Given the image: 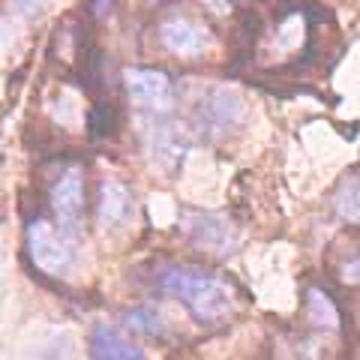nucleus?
<instances>
[{
  "mask_svg": "<svg viewBox=\"0 0 360 360\" xmlns=\"http://www.w3.org/2000/svg\"><path fill=\"white\" fill-rule=\"evenodd\" d=\"M342 283H348V285H357L360 283V252H354V255H348V262L342 264Z\"/></svg>",
  "mask_w": 360,
  "mask_h": 360,
  "instance_id": "4468645a",
  "label": "nucleus"
},
{
  "mask_svg": "<svg viewBox=\"0 0 360 360\" xmlns=\"http://www.w3.org/2000/svg\"><path fill=\"white\" fill-rule=\"evenodd\" d=\"M87 129L94 139H103V135H111L115 132V108L105 105V103H99L90 108V115H87Z\"/></svg>",
  "mask_w": 360,
  "mask_h": 360,
  "instance_id": "ddd939ff",
  "label": "nucleus"
},
{
  "mask_svg": "<svg viewBox=\"0 0 360 360\" xmlns=\"http://www.w3.org/2000/svg\"><path fill=\"white\" fill-rule=\"evenodd\" d=\"M129 205H132L129 186L123 184L120 177H103V184H99V198H96V225L103 231L117 229V225L127 219Z\"/></svg>",
  "mask_w": 360,
  "mask_h": 360,
  "instance_id": "0eeeda50",
  "label": "nucleus"
},
{
  "mask_svg": "<svg viewBox=\"0 0 360 360\" xmlns=\"http://www.w3.org/2000/svg\"><path fill=\"white\" fill-rule=\"evenodd\" d=\"M243 115H246L243 99L234 94V90L217 87V90H207L205 99L198 103L195 123H198L201 132L210 135V139H222V135L240 129Z\"/></svg>",
  "mask_w": 360,
  "mask_h": 360,
  "instance_id": "20e7f679",
  "label": "nucleus"
},
{
  "mask_svg": "<svg viewBox=\"0 0 360 360\" xmlns=\"http://www.w3.org/2000/svg\"><path fill=\"white\" fill-rule=\"evenodd\" d=\"M27 258L33 267L45 276H66L75 264V246L72 234H66L60 225H51L49 219H30L25 231Z\"/></svg>",
  "mask_w": 360,
  "mask_h": 360,
  "instance_id": "f03ea898",
  "label": "nucleus"
},
{
  "mask_svg": "<svg viewBox=\"0 0 360 360\" xmlns=\"http://www.w3.org/2000/svg\"><path fill=\"white\" fill-rule=\"evenodd\" d=\"M150 4H160V0H150Z\"/></svg>",
  "mask_w": 360,
  "mask_h": 360,
  "instance_id": "dca6fc26",
  "label": "nucleus"
},
{
  "mask_svg": "<svg viewBox=\"0 0 360 360\" xmlns=\"http://www.w3.org/2000/svg\"><path fill=\"white\" fill-rule=\"evenodd\" d=\"M336 210L340 217L360 225V172L342 180V186L336 189Z\"/></svg>",
  "mask_w": 360,
  "mask_h": 360,
  "instance_id": "9b49d317",
  "label": "nucleus"
},
{
  "mask_svg": "<svg viewBox=\"0 0 360 360\" xmlns=\"http://www.w3.org/2000/svg\"><path fill=\"white\" fill-rule=\"evenodd\" d=\"M49 198L54 207L58 225L75 238V231L82 229V217H84V172L82 165H63L58 174L51 177L49 186Z\"/></svg>",
  "mask_w": 360,
  "mask_h": 360,
  "instance_id": "7ed1b4c3",
  "label": "nucleus"
},
{
  "mask_svg": "<svg viewBox=\"0 0 360 360\" xmlns=\"http://www.w3.org/2000/svg\"><path fill=\"white\" fill-rule=\"evenodd\" d=\"M156 285L177 297L198 324H217L231 309V291L217 276L193 264H162L156 267Z\"/></svg>",
  "mask_w": 360,
  "mask_h": 360,
  "instance_id": "f257e3e1",
  "label": "nucleus"
},
{
  "mask_svg": "<svg viewBox=\"0 0 360 360\" xmlns=\"http://www.w3.org/2000/svg\"><path fill=\"white\" fill-rule=\"evenodd\" d=\"M111 4H115V0H90V13H94V15H105L111 9Z\"/></svg>",
  "mask_w": 360,
  "mask_h": 360,
  "instance_id": "2eb2a0df",
  "label": "nucleus"
},
{
  "mask_svg": "<svg viewBox=\"0 0 360 360\" xmlns=\"http://www.w3.org/2000/svg\"><path fill=\"white\" fill-rule=\"evenodd\" d=\"M123 321H127V328L135 330V333H144V336H162V321L160 315L148 307H135L123 315Z\"/></svg>",
  "mask_w": 360,
  "mask_h": 360,
  "instance_id": "f8f14e48",
  "label": "nucleus"
},
{
  "mask_svg": "<svg viewBox=\"0 0 360 360\" xmlns=\"http://www.w3.org/2000/svg\"><path fill=\"white\" fill-rule=\"evenodd\" d=\"M90 360H144V352L111 324H96L87 340Z\"/></svg>",
  "mask_w": 360,
  "mask_h": 360,
  "instance_id": "6e6552de",
  "label": "nucleus"
},
{
  "mask_svg": "<svg viewBox=\"0 0 360 360\" xmlns=\"http://www.w3.org/2000/svg\"><path fill=\"white\" fill-rule=\"evenodd\" d=\"M186 231L193 234L198 246H207V250H225L229 246V225H225L222 217H213V213H198Z\"/></svg>",
  "mask_w": 360,
  "mask_h": 360,
  "instance_id": "1a4fd4ad",
  "label": "nucleus"
},
{
  "mask_svg": "<svg viewBox=\"0 0 360 360\" xmlns=\"http://www.w3.org/2000/svg\"><path fill=\"white\" fill-rule=\"evenodd\" d=\"M303 309H307V321L315 330H336L340 328V312H336V303L319 288L307 291V300H303Z\"/></svg>",
  "mask_w": 360,
  "mask_h": 360,
  "instance_id": "9d476101",
  "label": "nucleus"
},
{
  "mask_svg": "<svg viewBox=\"0 0 360 360\" xmlns=\"http://www.w3.org/2000/svg\"><path fill=\"white\" fill-rule=\"evenodd\" d=\"M160 42L177 58H198L210 49V30L193 18H165L160 25Z\"/></svg>",
  "mask_w": 360,
  "mask_h": 360,
  "instance_id": "423d86ee",
  "label": "nucleus"
},
{
  "mask_svg": "<svg viewBox=\"0 0 360 360\" xmlns=\"http://www.w3.org/2000/svg\"><path fill=\"white\" fill-rule=\"evenodd\" d=\"M127 94L139 108L162 115L174 103V84L162 70H144V66H129L127 70Z\"/></svg>",
  "mask_w": 360,
  "mask_h": 360,
  "instance_id": "39448f33",
  "label": "nucleus"
}]
</instances>
